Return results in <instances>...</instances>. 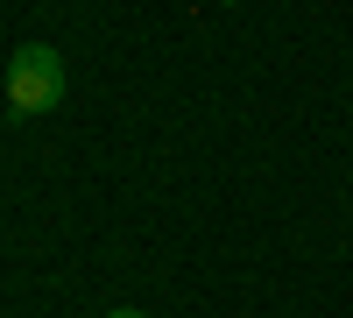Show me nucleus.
<instances>
[{
	"mask_svg": "<svg viewBox=\"0 0 353 318\" xmlns=\"http://www.w3.org/2000/svg\"><path fill=\"white\" fill-rule=\"evenodd\" d=\"M57 99H64V57L50 43H21L8 57V113L14 121H36V113H50Z\"/></svg>",
	"mask_w": 353,
	"mask_h": 318,
	"instance_id": "1",
	"label": "nucleus"
},
{
	"mask_svg": "<svg viewBox=\"0 0 353 318\" xmlns=\"http://www.w3.org/2000/svg\"><path fill=\"white\" fill-rule=\"evenodd\" d=\"M106 318H149V311H106Z\"/></svg>",
	"mask_w": 353,
	"mask_h": 318,
	"instance_id": "2",
	"label": "nucleus"
}]
</instances>
